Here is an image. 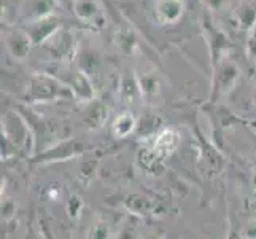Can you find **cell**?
Returning a JSON list of instances; mask_svg holds the SVG:
<instances>
[{"instance_id": "obj_1", "label": "cell", "mask_w": 256, "mask_h": 239, "mask_svg": "<svg viewBox=\"0 0 256 239\" xmlns=\"http://www.w3.org/2000/svg\"><path fill=\"white\" fill-rule=\"evenodd\" d=\"M74 93L66 82H60L59 78L50 74H35L32 75L26 101L29 104H43V102H54L74 99Z\"/></svg>"}, {"instance_id": "obj_2", "label": "cell", "mask_w": 256, "mask_h": 239, "mask_svg": "<svg viewBox=\"0 0 256 239\" xmlns=\"http://www.w3.org/2000/svg\"><path fill=\"white\" fill-rule=\"evenodd\" d=\"M20 115L24 118L26 125H28L30 136L34 140V150L38 155L43 152L50 150V145L54 142V136H56V128L52 125V121H46L40 118L38 115H35L32 110H29L28 107H21L20 109Z\"/></svg>"}, {"instance_id": "obj_3", "label": "cell", "mask_w": 256, "mask_h": 239, "mask_svg": "<svg viewBox=\"0 0 256 239\" xmlns=\"http://www.w3.org/2000/svg\"><path fill=\"white\" fill-rule=\"evenodd\" d=\"M202 31H204L206 43L208 48L212 69H215L226 58L229 48H231V42H229L228 35L222 29H218L208 18L202 21Z\"/></svg>"}, {"instance_id": "obj_4", "label": "cell", "mask_w": 256, "mask_h": 239, "mask_svg": "<svg viewBox=\"0 0 256 239\" xmlns=\"http://www.w3.org/2000/svg\"><path fill=\"white\" fill-rule=\"evenodd\" d=\"M237 78H239V69L228 58H224L214 69V85H212L210 102H215L222 96L231 91L237 82Z\"/></svg>"}, {"instance_id": "obj_5", "label": "cell", "mask_w": 256, "mask_h": 239, "mask_svg": "<svg viewBox=\"0 0 256 239\" xmlns=\"http://www.w3.org/2000/svg\"><path fill=\"white\" fill-rule=\"evenodd\" d=\"M59 29H60V21L56 16L50 15V16L37 18L35 21H32L26 28V32L29 34L34 45H42V43H45L54 37Z\"/></svg>"}, {"instance_id": "obj_6", "label": "cell", "mask_w": 256, "mask_h": 239, "mask_svg": "<svg viewBox=\"0 0 256 239\" xmlns=\"http://www.w3.org/2000/svg\"><path fill=\"white\" fill-rule=\"evenodd\" d=\"M74 12L84 26L91 29H102L105 26V15L96 0H75Z\"/></svg>"}, {"instance_id": "obj_7", "label": "cell", "mask_w": 256, "mask_h": 239, "mask_svg": "<svg viewBox=\"0 0 256 239\" xmlns=\"http://www.w3.org/2000/svg\"><path fill=\"white\" fill-rule=\"evenodd\" d=\"M184 0H154V18L160 24L174 26L184 15Z\"/></svg>"}, {"instance_id": "obj_8", "label": "cell", "mask_w": 256, "mask_h": 239, "mask_svg": "<svg viewBox=\"0 0 256 239\" xmlns=\"http://www.w3.org/2000/svg\"><path fill=\"white\" fill-rule=\"evenodd\" d=\"M4 42L10 55L16 59H24L34 45L26 29H6L4 34Z\"/></svg>"}, {"instance_id": "obj_9", "label": "cell", "mask_w": 256, "mask_h": 239, "mask_svg": "<svg viewBox=\"0 0 256 239\" xmlns=\"http://www.w3.org/2000/svg\"><path fill=\"white\" fill-rule=\"evenodd\" d=\"M83 150V144H78L75 140H68V142H59L54 144V147H51L46 152L40 153L35 161H60V159L74 158L76 155H80Z\"/></svg>"}, {"instance_id": "obj_10", "label": "cell", "mask_w": 256, "mask_h": 239, "mask_svg": "<svg viewBox=\"0 0 256 239\" xmlns=\"http://www.w3.org/2000/svg\"><path fill=\"white\" fill-rule=\"evenodd\" d=\"M70 90H72L74 96L78 101H92L94 96V90H92V83L91 80L88 78V75L83 72V70H78L72 75V78L66 82Z\"/></svg>"}, {"instance_id": "obj_11", "label": "cell", "mask_w": 256, "mask_h": 239, "mask_svg": "<svg viewBox=\"0 0 256 239\" xmlns=\"http://www.w3.org/2000/svg\"><path fill=\"white\" fill-rule=\"evenodd\" d=\"M180 144V136L178 132H176L175 129H162L160 134L156 136L154 139V152L160 155L161 158L167 156V155H172L176 147H178Z\"/></svg>"}, {"instance_id": "obj_12", "label": "cell", "mask_w": 256, "mask_h": 239, "mask_svg": "<svg viewBox=\"0 0 256 239\" xmlns=\"http://www.w3.org/2000/svg\"><path fill=\"white\" fill-rule=\"evenodd\" d=\"M236 20L239 28L244 31H252L256 24V4L244 2L236 12Z\"/></svg>"}, {"instance_id": "obj_13", "label": "cell", "mask_w": 256, "mask_h": 239, "mask_svg": "<svg viewBox=\"0 0 256 239\" xmlns=\"http://www.w3.org/2000/svg\"><path fill=\"white\" fill-rule=\"evenodd\" d=\"M136 128H137V121L134 118V115L126 112V113H121L120 117L114 120L112 131H113V136L116 139H124L130 132H134Z\"/></svg>"}, {"instance_id": "obj_14", "label": "cell", "mask_w": 256, "mask_h": 239, "mask_svg": "<svg viewBox=\"0 0 256 239\" xmlns=\"http://www.w3.org/2000/svg\"><path fill=\"white\" fill-rule=\"evenodd\" d=\"M132 74V72H130ZM126 75L121 80V86H120V94L124 101L132 102L136 101L137 97L142 94V88H140V82L136 75Z\"/></svg>"}, {"instance_id": "obj_15", "label": "cell", "mask_w": 256, "mask_h": 239, "mask_svg": "<svg viewBox=\"0 0 256 239\" xmlns=\"http://www.w3.org/2000/svg\"><path fill=\"white\" fill-rule=\"evenodd\" d=\"M107 120V107L100 102H96L92 107L86 112L84 123L90 128H99L102 126V123Z\"/></svg>"}, {"instance_id": "obj_16", "label": "cell", "mask_w": 256, "mask_h": 239, "mask_svg": "<svg viewBox=\"0 0 256 239\" xmlns=\"http://www.w3.org/2000/svg\"><path fill=\"white\" fill-rule=\"evenodd\" d=\"M74 50V37L72 34L64 32V34H58L56 42H54V48L52 51L56 53L58 58H66L68 55V51Z\"/></svg>"}, {"instance_id": "obj_17", "label": "cell", "mask_w": 256, "mask_h": 239, "mask_svg": "<svg viewBox=\"0 0 256 239\" xmlns=\"http://www.w3.org/2000/svg\"><path fill=\"white\" fill-rule=\"evenodd\" d=\"M140 88H142V94H156L158 91V80L154 75H145L144 78H138Z\"/></svg>"}, {"instance_id": "obj_18", "label": "cell", "mask_w": 256, "mask_h": 239, "mask_svg": "<svg viewBox=\"0 0 256 239\" xmlns=\"http://www.w3.org/2000/svg\"><path fill=\"white\" fill-rule=\"evenodd\" d=\"M246 55H248V58L253 61V63H256V24L250 31L248 40H246Z\"/></svg>"}, {"instance_id": "obj_19", "label": "cell", "mask_w": 256, "mask_h": 239, "mask_svg": "<svg viewBox=\"0 0 256 239\" xmlns=\"http://www.w3.org/2000/svg\"><path fill=\"white\" fill-rule=\"evenodd\" d=\"M82 206H83L82 198L76 196V194H74V196L70 198L68 202H67V209H68L70 217H76L78 214H80V212H82Z\"/></svg>"}, {"instance_id": "obj_20", "label": "cell", "mask_w": 256, "mask_h": 239, "mask_svg": "<svg viewBox=\"0 0 256 239\" xmlns=\"http://www.w3.org/2000/svg\"><path fill=\"white\" fill-rule=\"evenodd\" d=\"M110 229L105 223H97L90 233V239H108Z\"/></svg>"}, {"instance_id": "obj_21", "label": "cell", "mask_w": 256, "mask_h": 239, "mask_svg": "<svg viewBox=\"0 0 256 239\" xmlns=\"http://www.w3.org/2000/svg\"><path fill=\"white\" fill-rule=\"evenodd\" d=\"M242 239H256V222H250L244 229Z\"/></svg>"}, {"instance_id": "obj_22", "label": "cell", "mask_w": 256, "mask_h": 239, "mask_svg": "<svg viewBox=\"0 0 256 239\" xmlns=\"http://www.w3.org/2000/svg\"><path fill=\"white\" fill-rule=\"evenodd\" d=\"M223 2H224V0H207L208 7H212V8H220L223 5Z\"/></svg>"}, {"instance_id": "obj_23", "label": "cell", "mask_w": 256, "mask_h": 239, "mask_svg": "<svg viewBox=\"0 0 256 239\" xmlns=\"http://www.w3.org/2000/svg\"><path fill=\"white\" fill-rule=\"evenodd\" d=\"M145 239H160V237H158L156 234H150V236H146Z\"/></svg>"}, {"instance_id": "obj_24", "label": "cell", "mask_w": 256, "mask_h": 239, "mask_svg": "<svg viewBox=\"0 0 256 239\" xmlns=\"http://www.w3.org/2000/svg\"><path fill=\"white\" fill-rule=\"evenodd\" d=\"M229 239H239V237H237V236H236V234H234V233H232V234H231V236H229Z\"/></svg>"}, {"instance_id": "obj_25", "label": "cell", "mask_w": 256, "mask_h": 239, "mask_svg": "<svg viewBox=\"0 0 256 239\" xmlns=\"http://www.w3.org/2000/svg\"><path fill=\"white\" fill-rule=\"evenodd\" d=\"M254 102H256V93H254Z\"/></svg>"}]
</instances>
